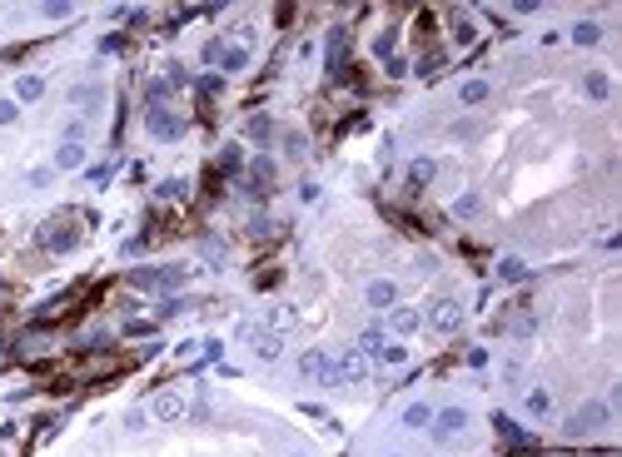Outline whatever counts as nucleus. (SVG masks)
Segmentation results:
<instances>
[{
  "label": "nucleus",
  "instance_id": "1",
  "mask_svg": "<svg viewBox=\"0 0 622 457\" xmlns=\"http://www.w3.org/2000/svg\"><path fill=\"white\" fill-rule=\"evenodd\" d=\"M368 378V353H359V348H348V353H339L334 363H329V388L334 383H364Z\"/></svg>",
  "mask_w": 622,
  "mask_h": 457
},
{
  "label": "nucleus",
  "instance_id": "2",
  "mask_svg": "<svg viewBox=\"0 0 622 457\" xmlns=\"http://www.w3.org/2000/svg\"><path fill=\"white\" fill-rule=\"evenodd\" d=\"M608 418H612V408H608V403H583V408H577L573 418H568V438H588V432H597Z\"/></svg>",
  "mask_w": 622,
  "mask_h": 457
},
{
  "label": "nucleus",
  "instance_id": "3",
  "mask_svg": "<svg viewBox=\"0 0 622 457\" xmlns=\"http://www.w3.org/2000/svg\"><path fill=\"white\" fill-rule=\"evenodd\" d=\"M184 283V268L170 263V268H130V288H179Z\"/></svg>",
  "mask_w": 622,
  "mask_h": 457
},
{
  "label": "nucleus",
  "instance_id": "4",
  "mask_svg": "<svg viewBox=\"0 0 622 457\" xmlns=\"http://www.w3.org/2000/svg\"><path fill=\"white\" fill-rule=\"evenodd\" d=\"M144 130H150L155 139H179V134H184V119L170 115L164 105H150V110H144Z\"/></svg>",
  "mask_w": 622,
  "mask_h": 457
},
{
  "label": "nucleus",
  "instance_id": "5",
  "mask_svg": "<svg viewBox=\"0 0 622 457\" xmlns=\"http://www.w3.org/2000/svg\"><path fill=\"white\" fill-rule=\"evenodd\" d=\"M239 333H244L249 343H254V353H259L264 363H274L279 353H284V333H269V328H259V323H244Z\"/></svg>",
  "mask_w": 622,
  "mask_h": 457
},
{
  "label": "nucleus",
  "instance_id": "6",
  "mask_svg": "<svg viewBox=\"0 0 622 457\" xmlns=\"http://www.w3.org/2000/svg\"><path fill=\"white\" fill-rule=\"evenodd\" d=\"M40 248H55V254H60V248H75V228H70V219H50V224H40Z\"/></svg>",
  "mask_w": 622,
  "mask_h": 457
},
{
  "label": "nucleus",
  "instance_id": "7",
  "mask_svg": "<svg viewBox=\"0 0 622 457\" xmlns=\"http://www.w3.org/2000/svg\"><path fill=\"white\" fill-rule=\"evenodd\" d=\"M428 323L438 328V333H453V328L463 323V303H453V298H438V303H433V314H428Z\"/></svg>",
  "mask_w": 622,
  "mask_h": 457
},
{
  "label": "nucleus",
  "instance_id": "8",
  "mask_svg": "<svg viewBox=\"0 0 622 457\" xmlns=\"http://www.w3.org/2000/svg\"><path fill=\"white\" fill-rule=\"evenodd\" d=\"M150 418H159V423H179V418H184V392H159L155 408H150Z\"/></svg>",
  "mask_w": 622,
  "mask_h": 457
},
{
  "label": "nucleus",
  "instance_id": "9",
  "mask_svg": "<svg viewBox=\"0 0 622 457\" xmlns=\"http://www.w3.org/2000/svg\"><path fill=\"white\" fill-rule=\"evenodd\" d=\"M463 423H468V412H463V408H443L438 418H433V432H438V438H458Z\"/></svg>",
  "mask_w": 622,
  "mask_h": 457
},
{
  "label": "nucleus",
  "instance_id": "10",
  "mask_svg": "<svg viewBox=\"0 0 622 457\" xmlns=\"http://www.w3.org/2000/svg\"><path fill=\"white\" fill-rule=\"evenodd\" d=\"M299 378H309V383H324V378H329V358H324L319 348L299 358Z\"/></svg>",
  "mask_w": 622,
  "mask_h": 457
},
{
  "label": "nucleus",
  "instance_id": "11",
  "mask_svg": "<svg viewBox=\"0 0 622 457\" xmlns=\"http://www.w3.org/2000/svg\"><path fill=\"white\" fill-rule=\"evenodd\" d=\"M269 179H274V159L269 154L249 159V189H269Z\"/></svg>",
  "mask_w": 622,
  "mask_h": 457
},
{
  "label": "nucleus",
  "instance_id": "12",
  "mask_svg": "<svg viewBox=\"0 0 622 457\" xmlns=\"http://www.w3.org/2000/svg\"><path fill=\"white\" fill-rule=\"evenodd\" d=\"M364 298H368V303H373V308H388V303H393V298H399V288H393V283H388V279H373V283H368V294H364Z\"/></svg>",
  "mask_w": 622,
  "mask_h": 457
},
{
  "label": "nucleus",
  "instance_id": "13",
  "mask_svg": "<svg viewBox=\"0 0 622 457\" xmlns=\"http://www.w3.org/2000/svg\"><path fill=\"white\" fill-rule=\"evenodd\" d=\"M80 164H85V144H60V154H55V169H80Z\"/></svg>",
  "mask_w": 622,
  "mask_h": 457
},
{
  "label": "nucleus",
  "instance_id": "14",
  "mask_svg": "<svg viewBox=\"0 0 622 457\" xmlns=\"http://www.w3.org/2000/svg\"><path fill=\"white\" fill-rule=\"evenodd\" d=\"M493 423H498V438H503V443H513V447H528V443H533V438H528V432L518 427L513 418H493Z\"/></svg>",
  "mask_w": 622,
  "mask_h": 457
},
{
  "label": "nucleus",
  "instance_id": "15",
  "mask_svg": "<svg viewBox=\"0 0 622 457\" xmlns=\"http://www.w3.org/2000/svg\"><path fill=\"white\" fill-rule=\"evenodd\" d=\"M597 40H603V25H597V20H577L573 25V45H597Z\"/></svg>",
  "mask_w": 622,
  "mask_h": 457
},
{
  "label": "nucleus",
  "instance_id": "16",
  "mask_svg": "<svg viewBox=\"0 0 622 457\" xmlns=\"http://www.w3.org/2000/svg\"><path fill=\"white\" fill-rule=\"evenodd\" d=\"M488 95H493V85H488V80H468V85L458 90V99H463V105H483Z\"/></svg>",
  "mask_w": 622,
  "mask_h": 457
},
{
  "label": "nucleus",
  "instance_id": "17",
  "mask_svg": "<svg viewBox=\"0 0 622 457\" xmlns=\"http://www.w3.org/2000/svg\"><path fill=\"white\" fill-rule=\"evenodd\" d=\"M433 423V408L428 403H408L403 408V427H428Z\"/></svg>",
  "mask_w": 622,
  "mask_h": 457
},
{
  "label": "nucleus",
  "instance_id": "18",
  "mask_svg": "<svg viewBox=\"0 0 622 457\" xmlns=\"http://www.w3.org/2000/svg\"><path fill=\"white\" fill-rule=\"evenodd\" d=\"M15 95L20 99H40V95H45V80H40V75H20L15 80Z\"/></svg>",
  "mask_w": 622,
  "mask_h": 457
},
{
  "label": "nucleus",
  "instance_id": "19",
  "mask_svg": "<svg viewBox=\"0 0 622 457\" xmlns=\"http://www.w3.org/2000/svg\"><path fill=\"white\" fill-rule=\"evenodd\" d=\"M428 179H433V159H413L408 164V189H423Z\"/></svg>",
  "mask_w": 622,
  "mask_h": 457
},
{
  "label": "nucleus",
  "instance_id": "20",
  "mask_svg": "<svg viewBox=\"0 0 622 457\" xmlns=\"http://www.w3.org/2000/svg\"><path fill=\"white\" fill-rule=\"evenodd\" d=\"M419 328V308H393V333H413Z\"/></svg>",
  "mask_w": 622,
  "mask_h": 457
},
{
  "label": "nucleus",
  "instance_id": "21",
  "mask_svg": "<svg viewBox=\"0 0 622 457\" xmlns=\"http://www.w3.org/2000/svg\"><path fill=\"white\" fill-rule=\"evenodd\" d=\"M583 90H588V95H592V99H608V95H612V80H608V75H597V70H592V75H588V80H583Z\"/></svg>",
  "mask_w": 622,
  "mask_h": 457
},
{
  "label": "nucleus",
  "instance_id": "22",
  "mask_svg": "<svg viewBox=\"0 0 622 457\" xmlns=\"http://www.w3.org/2000/svg\"><path fill=\"white\" fill-rule=\"evenodd\" d=\"M498 274H503L508 283H523L528 279V263L523 259H503V263H498Z\"/></svg>",
  "mask_w": 622,
  "mask_h": 457
},
{
  "label": "nucleus",
  "instance_id": "23",
  "mask_svg": "<svg viewBox=\"0 0 622 457\" xmlns=\"http://www.w3.org/2000/svg\"><path fill=\"white\" fill-rule=\"evenodd\" d=\"M359 353H368V358H379V353H384V333H379V328H364Z\"/></svg>",
  "mask_w": 622,
  "mask_h": 457
},
{
  "label": "nucleus",
  "instance_id": "24",
  "mask_svg": "<svg viewBox=\"0 0 622 457\" xmlns=\"http://www.w3.org/2000/svg\"><path fill=\"white\" fill-rule=\"evenodd\" d=\"M219 60H224V70L234 75V70H244V65H249V50H244V45H230V50H224Z\"/></svg>",
  "mask_w": 622,
  "mask_h": 457
},
{
  "label": "nucleus",
  "instance_id": "25",
  "mask_svg": "<svg viewBox=\"0 0 622 457\" xmlns=\"http://www.w3.org/2000/svg\"><path fill=\"white\" fill-rule=\"evenodd\" d=\"M284 328H294V308H274L269 314V333H284Z\"/></svg>",
  "mask_w": 622,
  "mask_h": 457
},
{
  "label": "nucleus",
  "instance_id": "26",
  "mask_svg": "<svg viewBox=\"0 0 622 457\" xmlns=\"http://www.w3.org/2000/svg\"><path fill=\"white\" fill-rule=\"evenodd\" d=\"M344 30H334V35H329V70H339V60H344Z\"/></svg>",
  "mask_w": 622,
  "mask_h": 457
},
{
  "label": "nucleus",
  "instance_id": "27",
  "mask_svg": "<svg viewBox=\"0 0 622 457\" xmlns=\"http://www.w3.org/2000/svg\"><path fill=\"white\" fill-rule=\"evenodd\" d=\"M269 134H274V119H269V115H254V119H249V139H269Z\"/></svg>",
  "mask_w": 622,
  "mask_h": 457
},
{
  "label": "nucleus",
  "instance_id": "28",
  "mask_svg": "<svg viewBox=\"0 0 622 457\" xmlns=\"http://www.w3.org/2000/svg\"><path fill=\"white\" fill-rule=\"evenodd\" d=\"M548 408H553V398H548L543 388H533V392H528V412H533V418H543Z\"/></svg>",
  "mask_w": 622,
  "mask_h": 457
},
{
  "label": "nucleus",
  "instance_id": "29",
  "mask_svg": "<svg viewBox=\"0 0 622 457\" xmlns=\"http://www.w3.org/2000/svg\"><path fill=\"white\" fill-rule=\"evenodd\" d=\"M478 209H483V204H478V194H463L458 204H453V214H458V219H473Z\"/></svg>",
  "mask_w": 622,
  "mask_h": 457
},
{
  "label": "nucleus",
  "instance_id": "30",
  "mask_svg": "<svg viewBox=\"0 0 622 457\" xmlns=\"http://www.w3.org/2000/svg\"><path fill=\"white\" fill-rule=\"evenodd\" d=\"M453 40H458V45H473V20H453Z\"/></svg>",
  "mask_w": 622,
  "mask_h": 457
},
{
  "label": "nucleus",
  "instance_id": "31",
  "mask_svg": "<svg viewBox=\"0 0 622 457\" xmlns=\"http://www.w3.org/2000/svg\"><path fill=\"white\" fill-rule=\"evenodd\" d=\"M239 164H244V154H239V150H234V144H230V150H224V154H219V169H224V174H234V169H239Z\"/></svg>",
  "mask_w": 622,
  "mask_h": 457
},
{
  "label": "nucleus",
  "instance_id": "32",
  "mask_svg": "<svg viewBox=\"0 0 622 457\" xmlns=\"http://www.w3.org/2000/svg\"><path fill=\"white\" fill-rule=\"evenodd\" d=\"M443 65V50H428L423 60H419V75H433V70H438Z\"/></svg>",
  "mask_w": 622,
  "mask_h": 457
},
{
  "label": "nucleus",
  "instance_id": "33",
  "mask_svg": "<svg viewBox=\"0 0 622 457\" xmlns=\"http://www.w3.org/2000/svg\"><path fill=\"white\" fill-rule=\"evenodd\" d=\"M384 363H403L408 358V348H399V343H384V353H379Z\"/></svg>",
  "mask_w": 622,
  "mask_h": 457
},
{
  "label": "nucleus",
  "instance_id": "34",
  "mask_svg": "<svg viewBox=\"0 0 622 457\" xmlns=\"http://www.w3.org/2000/svg\"><path fill=\"white\" fill-rule=\"evenodd\" d=\"M184 194V179H164L159 184V199H179Z\"/></svg>",
  "mask_w": 622,
  "mask_h": 457
},
{
  "label": "nucleus",
  "instance_id": "35",
  "mask_svg": "<svg viewBox=\"0 0 622 457\" xmlns=\"http://www.w3.org/2000/svg\"><path fill=\"white\" fill-rule=\"evenodd\" d=\"M45 15H50V20H65V15H70V0H50Z\"/></svg>",
  "mask_w": 622,
  "mask_h": 457
},
{
  "label": "nucleus",
  "instance_id": "36",
  "mask_svg": "<svg viewBox=\"0 0 622 457\" xmlns=\"http://www.w3.org/2000/svg\"><path fill=\"white\" fill-rule=\"evenodd\" d=\"M15 115H20L15 105H0V124H15Z\"/></svg>",
  "mask_w": 622,
  "mask_h": 457
}]
</instances>
